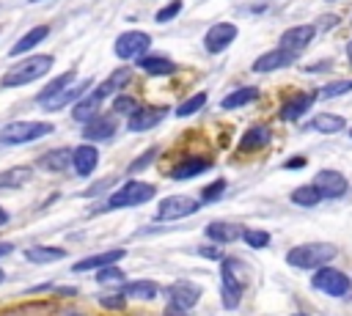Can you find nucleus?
<instances>
[{
    "instance_id": "21",
    "label": "nucleus",
    "mask_w": 352,
    "mask_h": 316,
    "mask_svg": "<svg viewBox=\"0 0 352 316\" xmlns=\"http://www.w3.org/2000/svg\"><path fill=\"white\" fill-rule=\"evenodd\" d=\"M72 159H74V148H52L38 159V168L50 173H63L72 168Z\"/></svg>"
},
{
    "instance_id": "15",
    "label": "nucleus",
    "mask_w": 352,
    "mask_h": 316,
    "mask_svg": "<svg viewBox=\"0 0 352 316\" xmlns=\"http://www.w3.org/2000/svg\"><path fill=\"white\" fill-rule=\"evenodd\" d=\"M206 239L214 242V245H228V242H236L242 239L245 228L239 223H231V220H212L206 228H204Z\"/></svg>"
},
{
    "instance_id": "10",
    "label": "nucleus",
    "mask_w": 352,
    "mask_h": 316,
    "mask_svg": "<svg viewBox=\"0 0 352 316\" xmlns=\"http://www.w3.org/2000/svg\"><path fill=\"white\" fill-rule=\"evenodd\" d=\"M236 33H239V30H236L234 22H217V25H212V27L206 30L204 47H206L212 55H217V52H223V49H228V47L234 44Z\"/></svg>"
},
{
    "instance_id": "25",
    "label": "nucleus",
    "mask_w": 352,
    "mask_h": 316,
    "mask_svg": "<svg viewBox=\"0 0 352 316\" xmlns=\"http://www.w3.org/2000/svg\"><path fill=\"white\" fill-rule=\"evenodd\" d=\"M256 99H258V88H253V85H242V88L226 93L223 102H220V107H223V110H239V107H245V104H253Z\"/></svg>"
},
{
    "instance_id": "20",
    "label": "nucleus",
    "mask_w": 352,
    "mask_h": 316,
    "mask_svg": "<svg viewBox=\"0 0 352 316\" xmlns=\"http://www.w3.org/2000/svg\"><path fill=\"white\" fill-rule=\"evenodd\" d=\"M270 140H272V129L267 126V124H256V126H250L245 135H242V140H239V151H258V148H267L270 146Z\"/></svg>"
},
{
    "instance_id": "36",
    "label": "nucleus",
    "mask_w": 352,
    "mask_h": 316,
    "mask_svg": "<svg viewBox=\"0 0 352 316\" xmlns=\"http://www.w3.org/2000/svg\"><path fill=\"white\" fill-rule=\"evenodd\" d=\"M242 242H245L248 247H253V250H261V247L270 245V234H267L264 228H245Z\"/></svg>"
},
{
    "instance_id": "24",
    "label": "nucleus",
    "mask_w": 352,
    "mask_h": 316,
    "mask_svg": "<svg viewBox=\"0 0 352 316\" xmlns=\"http://www.w3.org/2000/svg\"><path fill=\"white\" fill-rule=\"evenodd\" d=\"M82 135H85L88 140H107V137H113V135H116V121L99 113L96 118L85 121V126H82Z\"/></svg>"
},
{
    "instance_id": "52",
    "label": "nucleus",
    "mask_w": 352,
    "mask_h": 316,
    "mask_svg": "<svg viewBox=\"0 0 352 316\" xmlns=\"http://www.w3.org/2000/svg\"><path fill=\"white\" fill-rule=\"evenodd\" d=\"M3 280H6V272H3V269H0V283H3Z\"/></svg>"
},
{
    "instance_id": "7",
    "label": "nucleus",
    "mask_w": 352,
    "mask_h": 316,
    "mask_svg": "<svg viewBox=\"0 0 352 316\" xmlns=\"http://www.w3.org/2000/svg\"><path fill=\"white\" fill-rule=\"evenodd\" d=\"M201 203H204V201L190 198V195H168V198H162L160 206H157V220H160V223H176V220H184V217L195 214Z\"/></svg>"
},
{
    "instance_id": "45",
    "label": "nucleus",
    "mask_w": 352,
    "mask_h": 316,
    "mask_svg": "<svg viewBox=\"0 0 352 316\" xmlns=\"http://www.w3.org/2000/svg\"><path fill=\"white\" fill-rule=\"evenodd\" d=\"M198 256H204V258H223V253H220V247H214V245H201L198 247Z\"/></svg>"
},
{
    "instance_id": "40",
    "label": "nucleus",
    "mask_w": 352,
    "mask_h": 316,
    "mask_svg": "<svg viewBox=\"0 0 352 316\" xmlns=\"http://www.w3.org/2000/svg\"><path fill=\"white\" fill-rule=\"evenodd\" d=\"M154 159H157V148H148L146 154H140V157H135V159L129 162L126 173H140V170H143V168H148Z\"/></svg>"
},
{
    "instance_id": "12",
    "label": "nucleus",
    "mask_w": 352,
    "mask_h": 316,
    "mask_svg": "<svg viewBox=\"0 0 352 316\" xmlns=\"http://www.w3.org/2000/svg\"><path fill=\"white\" fill-rule=\"evenodd\" d=\"M165 115H168V107L140 104V107L126 118V129H129V132H146V129H154Z\"/></svg>"
},
{
    "instance_id": "28",
    "label": "nucleus",
    "mask_w": 352,
    "mask_h": 316,
    "mask_svg": "<svg viewBox=\"0 0 352 316\" xmlns=\"http://www.w3.org/2000/svg\"><path fill=\"white\" fill-rule=\"evenodd\" d=\"M126 297H132V300H140V302H148V300H154L157 294H160V289H157V283L154 280H129V283H124V289H121Z\"/></svg>"
},
{
    "instance_id": "6",
    "label": "nucleus",
    "mask_w": 352,
    "mask_h": 316,
    "mask_svg": "<svg viewBox=\"0 0 352 316\" xmlns=\"http://www.w3.org/2000/svg\"><path fill=\"white\" fill-rule=\"evenodd\" d=\"M311 286H314L316 291L327 294V297H346V294L352 291V280H349V275L341 272V269H333V267H327V264L319 267V269L314 272Z\"/></svg>"
},
{
    "instance_id": "32",
    "label": "nucleus",
    "mask_w": 352,
    "mask_h": 316,
    "mask_svg": "<svg viewBox=\"0 0 352 316\" xmlns=\"http://www.w3.org/2000/svg\"><path fill=\"white\" fill-rule=\"evenodd\" d=\"M292 203H297V206H305V209H311V206H316L319 201H322V192H319V187L316 184H300L297 190H292Z\"/></svg>"
},
{
    "instance_id": "43",
    "label": "nucleus",
    "mask_w": 352,
    "mask_h": 316,
    "mask_svg": "<svg viewBox=\"0 0 352 316\" xmlns=\"http://www.w3.org/2000/svg\"><path fill=\"white\" fill-rule=\"evenodd\" d=\"M179 11H182V0H170L168 5H162V8L157 11V16H154V19L162 25V22H170V19L179 14Z\"/></svg>"
},
{
    "instance_id": "14",
    "label": "nucleus",
    "mask_w": 352,
    "mask_h": 316,
    "mask_svg": "<svg viewBox=\"0 0 352 316\" xmlns=\"http://www.w3.org/2000/svg\"><path fill=\"white\" fill-rule=\"evenodd\" d=\"M314 36H316V27H314V25H294V27H289V30H283V33H280L278 47H280V49H286V52L300 55V52L311 44V38H314Z\"/></svg>"
},
{
    "instance_id": "51",
    "label": "nucleus",
    "mask_w": 352,
    "mask_h": 316,
    "mask_svg": "<svg viewBox=\"0 0 352 316\" xmlns=\"http://www.w3.org/2000/svg\"><path fill=\"white\" fill-rule=\"evenodd\" d=\"M63 316H85V313H77V311H66Z\"/></svg>"
},
{
    "instance_id": "55",
    "label": "nucleus",
    "mask_w": 352,
    "mask_h": 316,
    "mask_svg": "<svg viewBox=\"0 0 352 316\" xmlns=\"http://www.w3.org/2000/svg\"><path fill=\"white\" fill-rule=\"evenodd\" d=\"M349 135H352V129H349Z\"/></svg>"
},
{
    "instance_id": "44",
    "label": "nucleus",
    "mask_w": 352,
    "mask_h": 316,
    "mask_svg": "<svg viewBox=\"0 0 352 316\" xmlns=\"http://www.w3.org/2000/svg\"><path fill=\"white\" fill-rule=\"evenodd\" d=\"M113 88H124L126 82H129V69H121V71H116L110 80H107Z\"/></svg>"
},
{
    "instance_id": "16",
    "label": "nucleus",
    "mask_w": 352,
    "mask_h": 316,
    "mask_svg": "<svg viewBox=\"0 0 352 316\" xmlns=\"http://www.w3.org/2000/svg\"><path fill=\"white\" fill-rule=\"evenodd\" d=\"M292 60H297L294 52H286V49L275 47V49H270V52H264V55H258V58L253 60V71H258V74H264V71H275V69L292 66Z\"/></svg>"
},
{
    "instance_id": "38",
    "label": "nucleus",
    "mask_w": 352,
    "mask_h": 316,
    "mask_svg": "<svg viewBox=\"0 0 352 316\" xmlns=\"http://www.w3.org/2000/svg\"><path fill=\"white\" fill-rule=\"evenodd\" d=\"M138 107H140V104H138L132 96H126V93H118V96L113 99V113H116V115H126V118H129Z\"/></svg>"
},
{
    "instance_id": "11",
    "label": "nucleus",
    "mask_w": 352,
    "mask_h": 316,
    "mask_svg": "<svg viewBox=\"0 0 352 316\" xmlns=\"http://www.w3.org/2000/svg\"><path fill=\"white\" fill-rule=\"evenodd\" d=\"M201 286L198 283H192V280H176V283H170L168 289H165V297L173 302V305H179V308H184V311H190V308H195L198 305V300H201Z\"/></svg>"
},
{
    "instance_id": "23",
    "label": "nucleus",
    "mask_w": 352,
    "mask_h": 316,
    "mask_svg": "<svg viewBox=\"0 0 352 316\" xmlns=\"http://www.w3.org/2000/svg\"><path fill=\"white\" fill-rule=\"evenodd\" d=\"M314 93H297V96H292V99H286L283 102V107H280V118L283 121H297V118H302L305 113H308V107L314 104Z\"/></svg>"
},
{
    "instance_id": "5",
    "label": "nucleus",
    "mask_w": 352,
    "mask_h": 316,
    "mask_svg": "<svg viewBox=\"0 0 352 316\" xmlns=\"http://www.w3.org/2000/svg\"><path fill=\"white\" fill-rule=\"evenodd\" d=\"M154 184H148V181H138V179H129V181H124L116 192H110V198H107V206L104 209H126V206H140V203H146V201H151L154 198Z\"/></svg>"
},
{
    "instance_id": "34",
    "label": "nucleus",
    "mask_w": 352,
    "mask_h": 316,
    "mask_svg": "<svg viewBox=\"0 0 352 316\" xmlns=\"http://www.w3.org/2000/svg\"><path fill=\"white\" fill-rule=\"evenodd\" d=\"M352 91V80H338V82H330V85H322L314 91L316 99H333V96H344Z\"/></svg>"
},
{
    "instance_id": "18",
    "label": "nucleus",
    "mask_w": 352,
    "mask_h": 316,
    "mask_svg": "<svg viewBox=\"0 0 352 316\" xmlns=\"http://www.w3.org/2000/svg\"><path fill=\"white\" fill-rule=\"evenodd\" d=\"M126 253L121 247H113V250H104V253H94L88 258H80L72 264V272H91V269H102L107 264H118V258H124Z\"/></svg>"
},
{
    "instance_id": "54",
    "label": "nucleus",
    "mask_w": 352,
    "mask_h": 316,
    "mask_svg": "<svg viewBox=\"0 0 352 316\" xmlns=\"http://www.w3.org/2000/svg\"><path fill=\"white\" fill-rule=\"evenodd\" d=\"M30 3H38V0H30Z\"/></svg>"
},
{
    "instance_id": "1",
    "label": "nucleus",
    "mask_w": 352,
    "mask_h": 316,
    "mask_svg": "<svg viewBox=\"0 0 352 316\" xmlns=\"http://www.w3.org/2000/svg\"><path fill=\"white\" fill-rule=\"evenodd\" d=\"M338 256V245L333 242H302L289 247L286 253V264L297 267V269H319L324 264H330Z\"/></svg>"
},
{
    "instance_id": "42",
    "label": "nucleus",
    "mask_w": 352,
    "mask_h": 316,
    "mask_svg": "<svg viewBox=\"0 0 352 316\" xmlns=\"http://www.w3.org/2000/svg\"><path fill=\"white\" fill-rule=\"evenodd\" d=\"M96 280L99 283H116V280H124V272L116 264H107V267L96 269Z\"/></svg>"
},
{
    "instance_id": "48",
    "label": "nucleus",
    "mask_w": 352,
    "mask_h": 316,
    "mask_svg": "<svg viewBox=\"0 0 352 316\" xmlns=\"http://www.w3.org/2000/svg\"><path fill=\"white\" fill-rule=\"evenodd\" d=\"M14 253V245L11 242H0V258H6V256H11Z\"/></svg>"
},
{
    "instance_id": "30",
    "label": "nucleus",
    "mask_w": 352,
    "mask_h": 316,
    "mask_svg": "<svg viewBox=\"0 0 352 316\" xmlns=\"http://www.w3.org/2000/svg\"><path fill=\"white\" fill-rule=\"evenodd\" d=\"M308 126L316 129V132H322V135H333V132H341L346 126V121L341 115H336V113H319V115L311 118Z\"/></svg>"
},
{
    "instance_id": "46",
    "label": "nucleus",
    "mask_w": 352,
    "mask_h": 316,
    "mask_svg": "<svg viewBox=\"0 0 352 316\" xmlns=\"http://www.w3.org/2000/svg\"><path fill=\"white\" fill-rule=\"evenodd\" d=\"M162 316H190L184 308H179V305H173V302H168L165 305V311H162Z\"/></svg>"
},
{
    "instance_id": "50",
    "label": "nucleus",
    "mask_w": 352,
    "mask_h": 316,
    "mask_svg": "<svg viewBox=\"0 0 352 316\" xmlns=\"http://www.w3.org/2000/svg\"><path fill=\"white\" fill-rule=\"evenodd\" d=\"M346 58H349V63H352V41L346 44Z\"/></svg>"
},
{
    "instance_id": "9",
    "label": "nucleus",
    "mask_w": 352,
    "mask_h": 316,
    "mask_svg": "<svg viewBox=\"0 0 352 316\" xmlns=\"http://www.w3.org/2000/svg\"><path fill=\"white\" fill-rule=\"evenodd\" d=\"M113 91H116V88H113L110 82H102L99 88H94V91H91V96H82V99L74 104L72 118H74V121H82V124H85V121H91V118H96V115H99V104H102V102H104V96H107V93H113Z\"/></svg>"
},
{
    "instance_id": "13",
    "label": "nucleus",
    "mask_w": 352,
    "mask_h": 316,
    "mask_svg": "<svg viewBox=\"0 0 352 316\" xmlns=\"http://www.w3.org/2000/svg\"><path fill=\"white\" fill-rule=\"evenodd\" d=\"M314 184L319 187L322 198H341V195L346 192V187H349V184H346V176H344L341 170H333V168L316 170Z\"/></svg>"
},
{
    "instance_id": "3",
    "label": "nucleus",
    "mask_w": 352,
    "mask_h": 316,
    "mask_svg": "<svg viewBox=\"0 0 352 316\" xmlns=\"http://www.w3.org/2000/svg\"><path fill=\"white\" fill-rule=\"evenodd\" d=\"M52 69V58L50 55H30L19 63H14L6 74H3V85L6 88H22L38 77H44L47 71Z\"/></svg>"
},
{
    "instance_id": "37",
    "label": "nucleus",
    "mask_w": 352,
    "mask_h": 316,
    "mask_svg": "<svg viewBox=\"0 0 352 316\" xmlns=\"http://www.w3.org/2000/svg\"><path fill=\"white\" fill-rule=\"evenodd\" d=\"M226 187H228L226 179H214L212 184H206V187L201 190V201H204V203H214V201H220L223 192H226Z\"/></svg>"
},
{
    "instance_id": "8",
    "label": "nucleus",
    "mask_w": 352,
    "mask_h": 316,
    "mask_svg": "<svg viewBox=\"0 0 352 316\" xmlns=\"http://www.w3.org/2000/svg\"><path fill=\"white\" fill-rule=\"evenodd\" d=\"M148 44H151L148 33H143V30H126V33H121V36L116 38L113 52H116L121 60H132V58H140V55L148 49Z\"/></svg>"
},
{
    "instance_id": "27",
    "label": "nucleus",
    "mask_w": 352,
    "mask_h": 316,
    "mask_svg": "<svg viewBox=\"0 0 352 316\" xmlns=\"http://www.w3.org/2000/svg\"><path fill=\"white\" fill-rule=\"evenodd\" d=\"M138 69H143L146 74H173L176 71V63L162 58V55H140L138 58Z\"/></svg>"
},
{
    "instance_id": "2",
    "label": "nucleus",
    "mask_w": 352,
    "mask_h": 316,
    "mask_svg": "<svg viewBox=\"0 0 352 316\" xmlns=\"http://www.w3.org/2000/svg\"><path fill=\"white\" fill-rule=\"evenodd\" d=\"M248 269L239 258L234 256H223L220 264V297H223V308L234 311L242 302V291H245V278H239V272Z\"/></svg>"
},
{
    "instance_id": "33",
    "label": "nucleus",
    "mask_w": 352,
    "mask_h": 316,
    "mask_svg": "<svg viewBox=\"0 0 352 316\" xmlns=\"http://www.w3.org/2000/svg\"><path fill=\"white\" fill-rule=\"evenodd\" d=\"M74 80V71H63V74H58L55 77V82L52 85H47L41 93H38V104H44V102H50V99H55L58 93H63L66 88H69V82Z\"/></svg>"
},
{
    "instance_id": "41",
    "label": "nucleus",
    "mask_w": 352,
    "mask_h": 316,
    "mask_svg": "<svg viewBox=\"0 0 352 316\" xmlns=\"http://www.w3.org/2000/svg\"><path fill=\"white\" fill-rule=\"evenodd\" d=\"M99 305L107 308V311H124V305H126V294H124V291L104 294V297H99Z\"/></svg>"
},
{
    "instance_id": "4",
    "label": "nucleus",
    "mask_w": 352,
    "mask_h": 316,
    "mask_svg": "<svg viewBox=\"0 0 352 316\" xmlns=\"http://www.w3.org/2000/svg\"><path fill=\"white\" fill-rule=\"evenodd\" d=\"M55 126L47 121H11L0 129V143L3 146H22V143H33L38 137H47Z\"/></svg>"
},
{
    "instance_id": "49",
    "label": "nucleus",
    "mask_w": 352,
    "mask_h": 316,
    "mask_svg": "<svg viewBox=\"0 0 352 316\" xmlns=\"http://www.w3.org/2000/svg\"><path fill=\"white\" fill-rule=\"evenodd\" d=\"M8 220H11V217H8V212H6V209H3V206H0V228H3V225H6V223H8Z\"/></svg>"
},
{
    "instance_id": "53",
    "label": "nucleus",
    "mask_w": 352,
    "mask_h": 316,
    "mask_svg": "<svg viewBox=\"0 0 352 316\" xmlns=\"http://www.w3.org/2000/svg\"><path fill=\"white\" fill-rule=\"evenodd\" d=\"M292 316H308V313H292Z\"/></svg>"
},
{
    "instance_id": "39",
    "label": "nucleus",
    "mask_w": 352,
    "mask_h": 316,
    "mask_svg": "<svg viewBox=\"0 0 352 316\" xmlns=\"http://www.w3.org/2000/svg\"><path fill=\"white\" fill-rule=\"evenodd\" d=\"M118 184V176H107V179H102V181H94L91 187H85L82 190V198H96V195H102V192H107L110 187H116Z\"/></svg>"
},
{
    "instance_id": "26",
    "label": "nucleus",
    "mask_w": 352,
    "mask_h": 316,
    "mask_svg": "<svg viewBox=\"0 0 352 316\" xmlns=\"http://www.w3.org/2000/svg\"><path fill=\"white\" fill-rule=\"evenodd\" d=\"M25 258L30 264H52V261L66 258V250L63 247H52V245H33V247L25 250Z\"/></svg>"
},
{
    "instance_id": "31",
    "label": "nucleus",
    "mask_w": 352,
    "mask_h": 316,
    "mask_svg": "<svg viewBox=\"0 0 352 316\" xmlns=\"http://www.w3.org/2000/svg\"><path fill=\"white\" fill-rule=\"evenodd\" d=\"M30 176H33V168H28V165H16V168H8V170H0V190L22 187V184L30 181Z\"/></svg>"
},
{
    "instance_id": "35",
    "label": "nucleus",
    "mask_w": 352,
    "mask_h": 316,
    "mask_svg": "<svg viewBox=\"0 0 352 316\" xmlns=\"http://www.w3.org/2000/svg\"><path fill=\"white\" fill-rule=\"evenodd\" d=\"M204 104H206V93H204V91H198V93H192L190 99H184V102L176 107V115H179V118H187V115L198 113Z\"/></svg>"
},
{
    "instance_id": "47",
    "label": "nucleus",
    "mask_w": 352,
    "mask_h": 316,
    "mask_svg": "<svg viewBox=\"0 0 352 316\" xmlns=\"http://www.w3.org/2000/svg\"><path fill=\"white\" fill-rule=\"evenodd\" d=\"M283 168H286V170H292V168H305V157H292V159L283 162Z\"/></svg>"
},
{
    "instance_id": "22",
    "label": "nucleus",
    "mask_w": 352,
    "mask_h": 316,
    "mask_svg": "<svg viewBox=\"0 0 352 316\" xmlns=\"http://www.w3.org/2000/svg\"><path fill=\"white\" fill-rule=\"evenodd\" d=\"M91 88V80H82V82H77V85H72V88H66L63 93H58L55 99H50V102H44L41 107L47 110V113H55V110H63L66 104H74V102H80L82 99V93Z\"/></svg>"
},
{
    "instance_id": "19",
    "label": "nucleus",
    "mask_w": 352,
    "mask_h": 316,
    "mask_svg": "<svg viewBox=\"0 0 352 316\" xmlns=\"http://www.w3.org/2000/svg\"><path fill=\"white\" fill-rule=\"evenodd\" d=\"M209 168H212V159H209V157H187V159H182L179 165H173L170 179H176V181L195 179V176H201V173L209 170Z\"/></svg>"
},
{
    "instance_id": "29",
    "label": "nucleus",
    "mask_w": 352,
    "mask_h": 316,
    "mask_svg": "<svg viewBox=\"0 0 352 316\" xmlns=\"http://www.w3.org/2000/svg\"><path fill=\"white\" fill-rule=\"evenodd\" d=\"M47 36H50V27H47V25H36V27H30V30H28V33H25L14 47H11V55L16 58V55H22V52L33 49V47H36V44H41Z\"/></svg>"
},
{
    "instance_id": "17",
    "label": "nucleus",
    "mask_w": 352,
    "mask_h": 316,
    "mask_svg": "<svg viewBox=\"0 0 352 316\" xmlns=\"http://www.w3.org/2000/svg\"><path fill=\"white\" fill-rule=\"evenodd\" d=\"M99 165V148L91 143H82L74 148V159H72V170L77 176H91Z\"/></svg>"
}]
</instances>
